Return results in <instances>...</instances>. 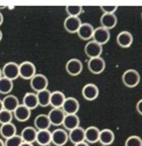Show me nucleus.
<instances>
[{"instance_id":"obj_27","label":"nucleus","mask_w":142,"mask_h":146,"mask_svg":"<svg viewBox=\"0 0 142 146\" xmlns=\"http://www.w3.org/2000/svg\"><path fill=\"white\" fill-rule=\"evenodd\" d=\"M23 105L32 110H35L37 107H39V103H38V98L37 94L35 92H27L23 98Z\"/></svg>"},{"instance_id":"obj_28","label":"nucleus","mask_w":142,"mask_h":146,"mask_svg":"<svg viewBox=\"0 0 142 146\" xmlns=\"http://www.w3.org/2000/svg\"><path fill=\"white\" fill-rule=\"evenodd\" d=\"M16 126L13 123H8V124H3L0 125V135L4 139H8L10 137L16 135Z\"/></svg>"},{"instance_id":"obj_25","label":"nucleus","mask_w":142,"mask_h":146,"mask_svg":"<svg viewBox=\"0 0 142 146\" xmlns=\"http://www.w3.org/2000/svg\"><path fill=\"white\" fill-rule=\"evenodd\" d=\"M65 100H66V96L62 91H53V92H51L50 106L52 108H62Z\"/></svg>"},{"instance_id":"obj_26","label":"nucleus","mask_w":142,"mask_h":146,"mask_svg":"<svg viewBox=\"0 0 142 146\" xmlns=\"http://www.w3.org/2000/svg\"><path fill=\"white\" fill-rule=\"evenodd\" d=\"M36 142L41 146H49L52 143V132L49 130L38 131Z\"/></svg>"},{"instance_id":"obj_12","label":"nucleus","mask_w":142,"mask_h":146,"mask_svg":"<svg viewBox=\"0 0 142 146\" xmlns=\"http://www.w3.org/2000/svg\"><path fill=\"white\" fill-rule=\"evenodd\" d=\"M110 38H111V34L109 30H107V29L102 27H98V29H94L92 39L98 44H100V45H102V46L105 45V44H107L110 41Z\"/></svg>"},{"instance_id":"obj_2","label":"nucleus","mask_w":142,"mask_h":146,"mask_svg":"<svg viewBox=\"0 0 142 146\" xmlns=\"http://www.w3.org/2000/svg\"><path fill=\"white\" fill-rule=\"evenodd\" d=\"M37 74L35 64L30 61H25L19 64V77L31 80Z\"/></svg>"},{"instance_id":"obj_33","label":"nucleus","mask_w":142,"mask_h":146,"mask_svg":"<svg viewBox=\"0 0 142 146\" xmlns=\"http://www.w3.org/2000/svg\"><path fill=\"white\" fill-rule=\"evenodd\" d=\"M23 139H21V135H14V136L10 137L8 139H5L4 143L5 146H21L23 143Z\"/></svg>"},{"instance_id":"obj_29","label":"nucleus","mask_w":142,"mask_h":146,"mask_svg":"<svg viewBox=\"0 0 142 146\" xmlns=\"http://www.w3.org/2000/svg\"><path fill=\"white\" fill-rule=\"evenodd\" d=\"M51 92L48 88L44 89L42 91L39 92H36L37 94V98H38V103H39L40 107L46 108L48 106H50V100H51Z\"/></svg>"},{"instance_id":"obj_38","label":"nucleus","mask_w":142,"mask_h":146,"mask_svg":"<svg viewBox=\"0 0 142 146\" xmlns=\"http://www.w3.org/2000/svg\"><path fill=\"white\" fill-rule=\"evenodd\" d=\"M21 146H34V144H32V143H27V142H23Z\"/></svg>"},{"instance_id":"obj_20","label":"nucleus","mask_w":142,"mask_h":146,"mask_svg":"<svg viewBox=\"0 0 142 146\" xmlns=\"http://www.w3.org/2000/svg\"><path fill=\"white\" fill-rule=\"evenodd\" d=\"M34 124H35V128H36L38 131L49 130V128L51 127V122H50V120H49L48 115H45V114L38 115V116L35 118Z\"/></svg>"},{"instance_id":"obj_31","label":"nucleus","mask_w":142,"mask_h":146,"mask_svg":"<svg viewBox=\"0 0 142 146\" xmlns=\"http://www.w3.org/2000/svg\"><path fill=\"white\" fill-rule=\"evenodd\" d=\"M12 119H13V113L6 110H3L0 112V125L12 123Z\"/></svg>"},{"instance_id":"obj_30","label":"nucleus","mask_w":142,"mask_h":146,"mask_svg":"<svg viewBox=\"0 0 142 146\" xmlns=\"http://www.w3.org/2000/svg\"><path fill=\"white\" fill-rule=\"evenodd\" d=\"M13 88V82L12 80L8 79L6 77L0 78V94H9Z\"/></svg>"},{"instance_id":"obj_37","label":"nucleus","mask_w":142,"mask_h":146,"mask_svg":"<svg viewBox=\"0 0 142 146\" xmlns=\"http://www.w3.org/2000/svg\"><path fill=\"white\" fill-rule=\"evenodd\" d=\"M74 146H90V144L87 143V142L83 141V142H80V143L74 144Z\"/></svg>"},{"instance_id":"obj_24","label":"nucleus","mask_w":142,"mask_h":146,"mask_svg":"<svg viewBox=\"0 0 142 146\" xmlns=\"http://www.w3.org/2000/svg\"><path fill=\"white\" fill-rule=\"evenodd\" d=\"M2 104L4 110L9 111L11 113H13L16 108L21 105L19 102V98H16L15 96H13V94H8V96H5L2 100Z\"/></svg>"},{"instance_id":"obj_35","label":"nucleus","mask_w":142,"mask_h":146,"mask_svg":"<svg viewBox=\"0 0 142 146\" xmlns=\"http://www.w3.org/2000/svg\"><path fill=\"white\" fill-rule=\"evenodd\" d=\"M102 10L104 11V13H115L116 10L118 9V6H101Z\"/></svg>"},{"instance_id":"obj_44","label":"nucleus","mask_w":142,"mask_h":146,"mask_svg":"<svg viewBox=\"0 0 142 146\" xmlns=\"http://www.w3.org/2000/svg\"><path fill=\"white\" fill-rule=\"evenodd\" d=\"M141 18H142V13H141Z\"/></svg>"},{"instance_id":"obj_11","label":"nucleus","mask_w":142,"mask_h":146,"mask_svg":"<svg viewBox=\"0 0 142 146\" xmlns=\"http://www.w3.org/2000/svg\"><path fill=\"white\" fill-rule=\"evenodd\" d=\"M81 94H82V96L84 100L92 102V100H94L98 98V96L100 94V89L94 83H87V84H85L83 86Z\"/></svg>"},{"instance_id":"obj_34","label":"nucleus","mask_w":142,"mask_h":146,"mask_svg":"<svg viewBox=\"0 0 142 146\" xmlns=\"http://www.w3.org/2000/svg\"><path fill=\"white\" fill-rule=\"evenodd\" d=\"M125 146H142V139L139 136L132 135L126 139Z\"/></svg>"},{"instance_id":"obj_36","label":"nucleus","mask_w":142,"mask_h":146,"mask_svg":"<svg viewBox=\"0 0 142 146\" xmlns=\"http://www.w3.org/2000/svg\"><path fill=\"white\" fill-rule=\"evenodd\" d=\"M136 111L138 112V114L142 116V100H140L137 104H136Z\"/></svg>"},{"instance_id":"obj_6","label":"nucleus","mask_w":142,"mask_h":146,"mask_svg":"<svg viewBox=\"0 0 142 146\" xmlns=\"http://www.w3.org/2000/svg\"><path fill=\"white\" fill-rule=\"evenodd\" d=\"M67 73L71 76H77L79 75L83 70V64L80 60L76 59V58H72V59L68 60L65 66Z\"/></svg>"},{"instance_id":"obj_3","label":"nucleus","mask_w":142,"mask_h":146,"mask_svg":"<svg viewBox=\"0 0 142 146\" xmlns=\"http://www.w3.org/2000/svg\"><path fill=\"white\" fill-rule=\"evenodd\" d=\"M2 73L4 77L13 81L14 79L19 77V64L15 62H8L4 64L2 68Z\"/></svg>"},{"instance_id":"obj_14","label":"nucleus","mask_w":142,"mask_h":146,"mask_svg":"<svg viewBox=\"0 0 142 146\" xmlns=\"http://www.w3.org/2000/svg\"><path fill=\"white\" fill-rule=\"evenodd\" d=\"M94 27L90 23H82L76 34L83 41H90V39H92V36H94Z\"/></svg>"},{"instance_id":"obj_23","label":"nucleus","mask_w":142,"mask_h":146,"mask_svg":"<svg viewBox=\"0 0 142 146\" xmlns=\"http://www.w3.org/2000/svg\"><path fill=\"white\" fill-rule=\"evenodd\" d=\"M79 123H80V120L77 115H66L62 125L66 131H71L79 127Z\"/></svg>"},{"instance_id":"obj_15","label":"nucleus","mask_w":142,"mask_h":146,"mask_svg":"<svg viewBox=\"0 0 142 146\" xmlns=\"http://www.w3.org/2000/svg\"><path fill=\"white\" fill-rule=\"evenodd\" d=\"M37 134L38 130L36 128L32 127V126H28V127L23 129L21 133V137L23 142L34 144V142H36V139H37Z\"/></svg>"},{"instance_id":"obj_40","label":"nucleus","mask_w":142,"mask_h":146,"mask_svg":"<svg viewBox=\"0 0 142 146\" xmlns=\"http://www.w3.org/2000/svg\"><path fill=\"white\" fill-rule=\"evenodd\" d=\"M2 23H3V14L0 12V25H2Z\"/></svg>"},{"instance_id":"obj_1","label":"nucleus","mask_w":142,"mask_h":146,"mask_svg":"<svg viewBox=\"0 0 142 146\" xmlns=\"http://www.w3.org/2000/svg\"><path fill=\"white\" fill-rule=\"evenodd\" d=\"M122 81L129 88H133V87L137 86L140 82L139 72L135 69H128L123 73Z\"/></svg>"},{"instance_id":"obj_21","label":"nucleus","mask_w":142,"mask_h":146,"mask_svg":"<svg viewBox=\"0 0 142 146\" xmlns=\"http://www.w3.org/2000/svg\"><path fill=\"white\" fill-rule=\"evenodd\" d=\"M84 131H85V142H87L88 144H94L99 141L101 130L98 127L90 126V127H87L86 129H84Z\"/></svg>"},{"instance_id":"obj_7","label":"nucleus","mask_w":142,"mask_h":146,"mask_svg":"<svg viewBox=\"0 0 142 146\" xmlns=\"http://www.w3.org/2000/svg\"><path fill=\"white\" fill-rule=\"evenodd\" d=\"M87 68L92 74H101L106 68V61L102 57L92 58L87 62Z\"/></svg>"},{"instance_id":"obj_4","label":"nucleus","mask_w":142,"mask_h":146,"mask_svg":"<svg viewBox=\"0 0 142 146\" xmlns=\"http://www.w3.org/2000/svg\"><path fill=\"white\" fill-rule=\"evenodd\" d=\"M48 78L44 74H36L32 79L30 80V84L33 90L39 92L44 89L48 88Z\"/></svg>"},{"instance_id":"obj_10","label":"nucleus","mask_w":142,"mask_h":146,"mask_svg":"<svg viewBox=\"0 0 142 146\" xmlns=\"http://www.w3.org/2000/svg\"><path fill=\"white\" fill-rule=\"evenodd\" d=\"M62 110L66 115H77L79 111V102L72 96L66 98L64 104L62 106Z\"/></svg>"},{"instance_id":"obj_9","label":"nucleus","mask_w":142,"mask_h":146,"mask_svg":"<svg viewBox=\"0 0 142 146\" xmlns=\"http://www.w3.org/2000/svg\"><path fill=\"white\" fill-rule=\"evenodd\" d=\"M68 133L65 129H56L52 132V143L56 146H64L68 142Z\"/></svg>"},{"instance_id":"obj_5","label":"nucleus","mask_w":142,"mask_h":146,"mask_svg":"<svg viewBox=\"0 0 142 146\" xmlns=\"http://www.w3.org/2000/svg\"><path fill=\"white\" fill-rule=\"evenodd\" d=\"M84 53L90 59L101 57L102 53H103V46L94 42V40L88 41L84 46Z\"/></svg>"},{"instance_id":"obj_39","label":"nucleus","mask_w":142,"mask_h":146,"mask_svg":"<svg viewBox=\"0 0 142 146\" xmlns=\"http://www.w3.org/2000/svg\"><path fill=\"white\" fill-rule=\"evenodd\" d=\"M3 110H4V108H3L2 100H0V112H1V111H3Z\"/></svg>"},{"instance_id":"obj_8","label":"nucleus","mask_w":142,"mask_h":146,"mask_svg":"<svg viewBox=\"0 0 142 146\" xmlns=\"http://www.w3.org/2000/svg\"><path fill=\"white\" fill-rule=\"evenodd\" d=\"M65 116H66V114L62 110V108H52V110H51L48 114L51 125H54V126L62 125L65 119Z\"/></svg>"},{"instance_id":"obj_16","label":"nucleus","mask_w":142,"mask_h":146,"mask_svg":"<svg viewBox=\"0 0 142 146\" xmlns=\"http://www.w3.org/2000/svg\"><path fill=\"white\" fill-rule=\"evenodd\" d=\"M31 114H32V111L23 104H21L13 112V118L16 119L19 122H27L31 118Z\"/></svg>"},{"instance_id":"obj_41","label":"nucleus","mask_w":142,"mask_h":146,"mask_svg":"<svg viewBox=\"0 0 142 146\" xmlns=\"http://www.w3.org/2000/svg\"><path fill=\"white\" fill-rule=\"evenodd\" d=\"M0 146H5V143H4V141H3L1 138H0Z\"/></svg>"},{"instance_id":"obj_43","label":"nucleus","mask_w":142,"mask_h":146,"mask_svg":"<svg viewBox=\"0 0 142 146\" xmlns=\"http://www.w3.org/2000/svg\"><path fill=\"white\" fill-rule=\"evenodd\" d=\"M2 36H3L2 32H1V30H0V41H1V40H2Z\"/></svg>"},{"instance_id":"obj_42","label":"nucleus","mask_w":142,"mask_h":146,"mask_svg":"<svg viewBox=\"0 0 142 146\" xmlns=\"http://www.w3.org/2000/svg\"><path fill=\"white\" fill-rule=\"evenodd\" d=\"M3 77V73H2V69L0 68V78Z\"/></svg>"},{"instance_id":"obj_13","label":"nucleus","mask_w":142,"mask_h":146,"mask_svg":"<svg viewBox=\"0 0 142 146\" xmlns=\"http://www.w3.org/2000/svg\"><path fill=\"white\" fill-rule=\"evenodd\" d=\"M81 21L79 17L74 16H67L64 21V29L66 32L70 34H76L81 25Z\"/></svg>"},{"instance_id":"obj_18","label":"nucleus","mask_w":142,"mask_h":146,"mask_svg":"<svg viewBox=\"0 0 142 146\" xmlns=\"http://www.w3.org/2000/svg\"><path fill=\"white\" fill-rule=\"evenodd\" d=\"M118 23V17L115 13H104L101 17V25L102 27H105L107 30H112L114 29Z\"/></svg>"},{"instance_id":"obj_22","label":"nucleus","mask_w":142,"mask_h":146,"mask_svg":"<svg viewBox=\"0 0 142 146\" xmlns=\"http://www.w3.org/2000/svg\"><path fill=\"white\" fill-rule=\"evenodd\" d=\"M115 141V133L111 129H103L100 132L99 142L104 146H110Z\"/></svg>"},{"instance_id":"obj_19","label":"nucleus","mask_w":142,"mask_h":146,"mask_svg":"<svg viewBox=\"0 0 142 146\" xmlns=\"http://www.w3.org/2000/svg\"><path fill=\"white\" fill-rule=\"evenodd\" d=\"M69 140L73 144L80 143V142L85 141V131L82 127H77L73 130L69 131L68 133Z\"/></svg>"},{"instance_id":"obj_32","label":"nucleus","mask_w":142,"mask_h":146,"mask_svg":"<svg viewBox=\"0 0 142 146\" xmlns=\"http://www.w3.org/2000/svg\"><path fill=\"white\" fill-rule=\"evenodd\" d=\"M66 12L68 16H74V17H79L80 13L82 12V6L78 5H68L66 6Z\"/></svg>"},{"instance_id":"obj_17","label":"nucleus","mask_w":142,"mask_h":146,"mask_svg":"<svg viewBox=\"0 0 142 146\" xmlns=\"http://www.w3.org/2000/svg\"><path fill=\"white\" fill-rule=\"evenodd\" d=\"M116 41L121 48H129L133 44V36L128 31H123L118 34Z\"/></svg>"}]
</instances>
